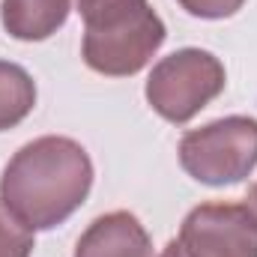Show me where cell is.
I'll use <instances>...</instances> for the list:
<instances>
[{"mask_svg": "<svg viewBox=\"0 0 257 257\" xmlns=\"http://www.w3.org/2000/svg\"><path fill=\"white\" fill-rule=\"evenodd\" d=\"M189 15L194 18H209V21H218V18H230L242 9L245 0H177Z\"/></svg>", "mask_w": 257, "mask_h": 257, "instance_id": "11", "label": "cell"}, {"mask_svg": "<svg viewBox=\"0 0 257 257\" xmlns=\"http://www.w3.org/2000/svg\"><path fill=\"white\" fill-rule=\"evenodd\" d=\"M33 254V230L21 224L0 200V257H30Z\"/></svg>", "mask_w": 257, "mask_h": 257, "instance_id": "10", "label": "cell"}, {"mask_svg": "<svg viewBox=\"0 0 257 257\" xmlns=\"http://www.w3.org/2000/svg\"><path fill=\"white\" fill-rule=\"evenodd\" d=\"M183 171L203 186L242 183L257 168V120L254 117H221L192 128L180 141Z\"/></svg>", "mask_w": 257, "mask_h": 257, "instance_id": "2", "label": "cell"}, {"mask_svg": "<svg viewBox=\"0 0 257 257\" xmlns=\"http://www.w3.org/2000/svg\"><path fill=\"white\" fill-rule=\"evenodd\" d=\"M93 189V162L87 150L60 135L24 144L0 177L3 206L36 230H51L87 200Z\"/></svg>", "mask_w": 257, "mask_h": 257, "instance_id": "1", "label": "cell"}, {"mask_svg": "<svg viewBox=\"0 0 257 257\" xmlns=\"http://www.w3.org/2000/svg\"><path fill=\"white\" fill-rule=\"evenodd\" d=\"M248 209H251V215L257 218V183L251 186V192H248Z\"/></svg>", "mask_w": 257, "mask_h": 257, "instance_id": "13", "label": "cell"}, {"mask_svg": "<svg viewBox=\"0 0 257 257\" xmlns=\"http://www.w3.org/2000/svg\"><path fill=\"white\" fill-rule=\"evenodd\" d=\"M147 6V0H78L84 27H105Z\"/></svg>", "mask_w": 257, "mask_h": 257, "instance_id": "9", "label": "cell"}, {"mask_svg": "<svg viewBox=\"0 0 257 257\" xmlns=\"http://www.w3.org/2000/svg\"><path fill=\"white\" fill-rule=\"evenodd\" d=\"M36 108V84L27 69L0 60V132L15 128Z\"/></svg>", "mask_w": 257, "mask_h": 257, "instance_id": "8", "label": "cell"}, {"mask_svg": "<svg viewBox=\"0 0 257 257\" xmlns=\"http://www.w3.org/2000/svg\"><path fill=\"white\" fill-rule=\"evenodd\" d=\"M227 84L224 66L203 48H180L153 66L147 78V102L168 123H189Z\"/></svg>", "mask_w": 257, "mask_h": 257, "instance_id": "3", "label": "cell"}, {"mask_svg": "<svg viewBox=\"0 0 257 257\" xmlns=\"http://www.w3.org/2000/svg\"><path fill=\"white\" fill-rule=\"evenodd\" d=\"M69 0H3L0 15L12 39L42 42L54 36L69 18Z\"/></svg>", "mask_w": 257, "mask_h": 257, "instance_id": "7", "label": "cell"}, {"mask_svg": "<svg viewBox=\"0 0 257 257\" xmlns=\"http://www.w3.org/2000/svg\"><path fill=\"white\" fill-rule=\"evenodd\" d=\"M159 257H186V251L180 248V242H177V239H171V242L162 248V254H159Z\"/></svg>", "mask_w": 257, "mask_h": 257, "instance_id": "12", "label": "cell"}, {"mask_svg": "<svg viewBox=\"0 0 257 257\" xmlns=\"http://www.w3.org/2000/svg\"><path fill=\"white\" fill-rule=\"evenodd\" d=\"M177 242L186 257H257V218L248 203H200L186 215Z\"/></svg>", "mask_w": 257, "mask_h": 257, "instance_id": "5", "label": "cell"}, {"mask_svg": "<svg viewBox=\"0 0 257 257\" xmlns=\"http://www.w3.org/2000/svg\"><path fill=\"white\" fill-rule=\"evenodd\" d=\"M75 257H153V239L135 212L99 215L78 239Z\"/></svg>", "mask_w": 257, "mask_h": 257, "instance_id": "6", "label": "cell"}, {"mask_svg": "<svg viewBox=\"0 0 257 257\" xmlns=\"http://www.w3.org/2000/svg\"><path fill=\"white\" fill-rule=\"evenodd\" d=\"M168 30L159 12L147 3L126 18L105 27H84V63L99 75L126 78L141 72L165 45Z\"/></svg>", "mask_w": 257, "mask_h": 257, "instance_id": "4", "label": "cell"}]
</instances>
